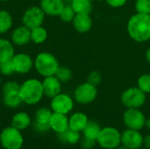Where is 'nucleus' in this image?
I'll use <instances>...</instances> for the list:
<instances>
[{
    "label": "nucleus",
    "instance_id": "1",
    "mask_svg": "<svg viewBox=\"0 0 150 149\" xmlns=\"http://www.w3.org/2000/svg\"><path fill=\"white\" fill-rule=\"evenodd\" d=\"M127 30L130 38L138 43L150 40V14L135 13L127 21Z\"/></svg>",
    "mask_w": 150,
    "mask_h": 149
},
{
    "label": "nucleus",
    "instance_id": "2",
    "mask_svg": "<svg viewBox=\"0 0 150 149\" xmlns=\"http://www.w3.org/2000/svg\"><path fill=\"white\" fill-rule=\"evenodd\" d=\"M19 96L23 104L35 105L44 97L42 82L36 78H30L20 84Z\"/></svg>",
    "mask_w": 150,
    "mask_h": 149
},
{
    "label": "nucleus",
    "instance_id": "3",
    "mask_svg": "<svg viewBox=\"0 0 150 149\" xmlns=\"http://www.w3.org/2000/svg\"><path fill=\"white\" fill-rule=\"evenodd\" d=\"M59 67V61L56 57L48 52H41L34 59V68L43 77L54 76Z\"/></svg>",
    "mask_w": 150,
    "mask_h": 149
},
{
    "label": "nucleus",
    "instance_id": "4",
    "mask_svg": "<svg viewBox=\"0 0 150 149\" xmlns=\"http://www.w3.org/2000/svg\"><path fill=\"white\" fill-rule=\"evenodd\" d=\"M97 144L103 149H116L121 146V133L112 126L101 128L97 138Z\"/></svg>",
    "mask_w": 150,
    "mask_h": 149
},
{
    "label": "nucleus",
    "instance_id": "5",
    "mask_svg": "<svg viewBox=\"0 0 150 149\" xmlns=\"http://www.w3.org/2000/svg\"><path fill=\"white\" fill-rule=\"evenodd\" d=\"M0 143L4 149L22 148L24 138L21 131L12 126L4 128L0 133Z\"/></svg>",
    "mask_w": 150,
    "mask_h": 149
},
{
    "label": "nucleus",
    "instance_id": "6",
    "mask_svg": "<svg viewBox=\"0 0 150 149\" xmlns=\"http://www.w3.org/2000/svg\"><path fill=\"white\" fill-rule=\"evenodd\" d=\"M19 88L20 84L15 81H8L3 85V103L6 107L15 109L23 104L19 96Z\"/></svg>",
    "mask_w": 150,
    "mask_h": 149
},
{
    "label": "nucleus",
    "instance_id": "7",
    "mask_svg": "<svg viewBox=\"0 0 150 149\" xmlns=\"http://www.w3.org/2000/svg\"><path fill=\"white\" fill-rule=\"evenodd\" d=\"M146 100V94L138 87H130L125 90L120 96V101L127 108H141L145 105Z\"/></svg>",
    "mask_w": 150,
    "mask_h": 149
},
{
    "label": "nucleus",
    "instance_id": "8",
    "mask_svg": "<svg viewBox=\"0 0 150 149\" xmlns=\"http://www.w3.org/2000/svg\"><path fill=\"white\" fill-rule=\"evenodd\" d=\"M74 100L79 105H89L94 102L98 97V89L96 86L85 82L78 85L74 90Z\"/></svg>",
    "mask_w": 150,
    "mask_h": 149
},
{
    "label": "nucleus",
    "instance_id": "9",
    "mask_svg": "<svg viewBox=\"0 0 150 149\" xmlns=\"http://www.w3.org/2000/svg\"><path fill=\"white\" fill-rule=\"evenodd\" d=\"M146 117L140 108H127L123 114V122L127 128L141 131L145 127Z\"/></svg>",
    "mask_w": 150,
    "mask_h": 149
},
{
    "label": "nucleus",
    "instance_id": "10",
    "mask_svg": "<svg viewBox=\"0 0 150 149\" xmlns=\"http://www.w3.org/2000/svg\"><path fill=\"white\" fill-rule=\"evenodd\" d=\"M45 16V12L40 6H31L25 11L22 16V22L29 29H33L42 25Z\"/></svg>",
    "mask_w": 150,
    "mask_h": 149
},
{
    "label": "nucleus",
    "instance_id": "11",
    "mask_svg": "<svg viewBox=\"0 0 150 149\" xmlns=\"http://www.w3.org/2000/svg\"><path fill=\"white\" fill-rule=\"evenodd\" d=\"M50 108L53 112L68 115L74 108V99L66 93H59L51 98Z\"/></svg>",
    "mask_w": 150,
    "mask_h": 149
},
{
    "label": "nucleus",
    "instance_id": "12",
    "mask_svg": "<svg viewBox=\"0 0 150 149\" xmlns=\"http://www.w3.org/2000/svg\"><path fill=\"white\" fill-rule=\"evenodd\" d=\"M144 137L138 130L127 128L121 133V146L128 149H137L143 147Z\"/></svg>",
    "mask_w": 150,
    "mask_h": 149
},
{
    "label": "nucleus",
    "instance_id": "13",
    "mask_svg": "<svg viewBox=\"0 0 150 149\" xmlns=\"http://www.w3.org/2000/svg\"><path fill=\"white\" fill-rule=\"evenodd\" d=\"M14 72L19 75H25L31 71L34 66V61L33 58L25 53L15 54L11 58Z\"/></svg>",
    "mask_w": 150,
    "mask_h": 149
},
{
    "label": "nucleus",
    "instance_id": "14",
    "mask_svg": "<svg viewBox=\"0 0 150 149\" xmlns=\"http://www.w3.org/2000/svg\"><path fill=\"white\" fill-rule=\"evenodd\" d=\"M42 86L44 96L48 98H53L62 92V82L55 76L44 77Z\"/></svg>",
    "mask_w": 150,
    "mask_h": 149
},
{
    "label": "nucleus",
    "instance_id": "15",
    "mask_svg": "<svg viewBox=\"0 0 150 149\" xmlns=\"http://www.w3.org/2000/svg\"><path fill=\"white\" fill-rule=\"evenodd\" d=\"M11 40L13 45L18 47L27 45L31 41V29L24 25L16 27L11 32Z\"/></svg>",
    "mask_w": 150,
    "mask_h": 149
},
{
    "label": "nucleus",
    "instance_id": "16",
    "mask_svg": "<svg viewBox=\"0 0 150 149\" xmlns=\"http://www.w3.org/2000/svg\"><path fill=\"white\" fill-rule=\"evenodd\" d=\"M49 125L52 131H54L56 134H60L69 128V118L66 114L53 112L49 121Z\"/></svg>",
    "mask_w": 150,
    "mask_h": 149
},
{
    "label": "nucleus",
    "instance_id": "17",
    "mask_svg": "<svg viewBox=\"0 0 150 149\" xmlns=\"http://www.w3.org/2000/svg\"><path fill=\"white\" fill-rule=\"evenodd\" d=\"M65 3L63 0H40V7L46 15L51 17H59Z\"/></svg>",
    "mask_w": 150,
    "mask_h": 149
},
{
    "label": "nucleus",
    "instance_id": "18",
    "mask_svg": "<svg viewBox=\"0 0 150 149\" xmlns=\"http://www.w3.org/2000/svg\"><path fill=\"white\" fill-rule=\"evenodd\" d=\"M75 30L80 33L88 32L92 27V18L90 14H76L72 20Z\"/></svg>",
    "mask_w": 150,
    "mask_h": 149
},
{
    "label": "nucleus",
    "instance_id": "19",
    "mask_svg": "<svg viewBox=\"0 0 150 149\" xmlns=\"http://www.w3.org/2000/svg\"><path fill=\"white\" fill-rule=\"evenodd\" d=\"M89 121L88 116L85 113L76 112L69 118V126L74 131L82 133Z\"/></svg>",
    "mask_w": 150,
    "mask_h": 149
},
{
    "label": "nucleus",
    "instance_id": "20",
    "mask_svg": "<svg viewBox=\"0 0 150 149\" xmlns=\"http://www.w3.org/2000/svg\"><path fill=\"white\" fill-rule=\"evenodd\" d=\"M32 119L29 114L25 112H18L15 113L11 119V126L17 128L19 131L27 129L32 125Z\"/></svg>",
    "mask_w": 150,
    "mask_h": 149
},
{
    "label": "nucleus",
    "instance_id": "21",
    "mask_svg": "<svg viewBox=\"0 0 150 149\" xmlns=\"http://www.w3.org/2000/svg\"><path fill=\"white\" fill-rule=\"evenodd\" d=\"M15 54L13 43L6 39L0 38V61L11 60Z\"/></svg>",
    "mask_w": 150,
    "mask_h": 149
},
{
    "label": "nucleus",
    "instance_id": "22",
    "mask_svg": "<svg viewBox=\"0 0 150 149\" xmlns=\"http://www.w3.org/2000/svg\"><path fill=\"white\" fill-rule=\"evenodd\" d=\"M57 136L59 141L64 144L76 145L79 141H81V133L74 131L70 128L67 129L65 132L60 134H57Z\"/></svg>",
    "mask_w": 150,
    "mask_h": 149
},
{
    "label": "nucleus",
    "instance_id": "23",
    "mask_svg": "<svg viewBox=\"0 0 150 149\" xmlns=\"http://www.w3.org/2000/svg\"><path fill=\"white\" fill-rule=\"evenodd\" d=\"M70 5L76 14H90L92 11V2L90 0H72Z\"/></svg>",
    "mask_w": 150,
    "mask_h": 149
},
{
    "label": "nucleus",
    "instance_id": "24",
    "mask_svg": "<svg viewBox=\"0 0 150 149\" xmlns=\"http://www.w3.org/2000/svg\"><path fill=\"white\" fill-rule=\"evenodd\" d=\"M13 25V18L11 13L5 10H0V34L9 32Z\"/></svg>",
    "mask_w": 150,
    "mask_h": 149
},
{
    "label": "nucleus",
    "instance_id": "25",
    "mask_svg": "<svg viewBox=\"0 0 150 149\" xmlns=\"http://www.w3.org/2000/svg\"><path fill=\"white\" fill-rule=\"evenodd\" d=\"M100 130H101V127L96 121L90 120L82 133H83V136L84 138L97 141V138H98V135Z\"/></svg>",
    "mask_w": 150,
    "mask_h": 149
},
{
    "label": "nucleus",
    "instance_id": "26",
    "mask_svg": "<svg viewBox=\"0 0 150 149\" xmlns=\"http://www.w3.org/2000/svg\"><path fill=\"white\" fill-rule=\"evenodd\" d=\"M47 31L42 25L31 29V40L35 44H42L47 39Z\"/></svg>",
    "mask_w": 150,
    "mask_h": 149
},
{
    "label": "nucleus",
    "instance_id": "27",
    "mask_svg": "<svg viewBox=\"0 0 150 149\" xmlns=\"http://www.w3.org/2000/svg\"><path fill=\"white\" fill-rule=\"evenodd\" d=\"M52 114L53 111L51 110V108L49 109L47 107H40L35 112L34 121L43 124H49Z\"/></svg>",
    "mask_w": 150,
    "mask_h": 149
},
{
    "label": "nucleus",
    "instance_id": "28",
    "mask_svg": "<svg viewBox=\"0 0 150 149\" xmlns=\"http://www.w3.org/2000/svg\"><path fill=\"white\" fill-rule=\"evenodd\" d=\"M75 15H76V12L74 11L72 6L70 4H65L62 11H61L59 15V18H61L62 22L69 23V22H72L73 18H75Z\"/></svg>",
    "mask_w": 150,
    "mask_h": 149
},
{
    "label": "nucleus",
    "instance_id": "29",
    "mask_svg": "<svg viewBox=\"0 0 150 149\" xmlns=\"http://www.w3.org/2000/svg\"><path fill=\"white\" fill-rule=\"evenodd\" d=\"M62 83H67L73 77V73L70 68L67 67H59L54 75Z\"/></svg>",
    "mask_w": 150,
    "mask_h": 149
},
{
    "label": "nucleus",
    "instance_id": "30",
    "mask_svg": "<svg viewBox=\"0 0 150 149\" xmlns=\"http://www.w3.org/2000/svg\"><path fill=\"white\" fill-rule=\"evenodd\" d=\"M137 87L145 94L150 93V75L143 74L137 80Z\"/></svg>",
    "mask_w": 150,
    "mask_h": 149
},
{
    "label": "nucleus",
    "instance_id": "31",
    "mask_svg": "<svg viewBox=\"0 0 150 149\" xmlns=\"http://www.w3.org/2000/svg\"><path fill=\"white\" fill-rule=\"evenodd\" d=\"M134 8L137 13L150 14V0H136Z\"/></svg>",
    "mask_w": 150,
    "mask_h": 149
},
{
    "label": "nucleus",
    "instance_id": "32",
    "mask_svg": "<svg viewBox=\"0 0 150 149\" xmlns=\"http://www.w3.org/2000/svg\"><path fill=\"white\" fill-rule=\"evenodd\" d=\"M87 83L94 85V86H98L102 82V76L100 74L99 71L98 70H92L89 73L88 76H87Z\"/></svg>",
    "mask_w": 150,
    "mask_h": 149
},
{
    "label": "nucleus",
    "instance_id": "33",
    "mask_svg": "<svg viewBox=\"0 0 150 149\" xmlns=\"http://www.w3.org/2000/svg\"><path fill=\"white\" fill-rule=\"evenodd\" d=\"M14 72L13 69V65L11 62V60L4 61H0V74L4 76H11Z\"/></svg>",
    "mask_w": 150,
    "mask_h": 149
},
{
    "label": "nucleus",
    "instance_id": "34",
    "mask_svg": "<svg viewBox=\"0 0 150 149\" xmlns=\"http://www.w3.org/2000/svg\"><path fill=\"white\" fill-rule=\"evenodd\" d=\"M32 126L33 127V130L39 133H46L51 130L49 124H43V123H39V122L33 121L32 123Z\"/></svg>",
    "mask_w": 150,
    "mask_h": 149
},
{
    "label": "nucleus",
    "instance_id": "35",
    "mask_svg": "<svg viewBox=\"0 0 150 149\" xmlns=\"http://www.w3.org/2000/svg\"><path fill=\"white\" fill-rule=\"evenodd\" d=\"M97 144L96 141H92L90 139H86L84 137H83V139H81V146L82 148L84 149H91L95 147V145Z\"/></svg>",
    "mask_w": 150,
    "mask_h": 149
},
{
    "label": "nucleus",
    "instance_id": "36",
    "mask_svg": "<svg viewBox=\"0 0 150 149\" xmlns=\"http://www.w3.org/2000/svg\"><path fill=\"white\" fill-rule=\"evenodd\" d=\"M106 4L112 8H120L124 6L127 0H105Z\"/></svg>",
    "mask_w": 150,
    "mask_h": 149
},
{
    "label": "nucleus",
    "instance_id": "37",
    "mask_svg": "<svg viewBox=\"0 0 150 149\" xmlns=\"http://www.w3.org/2000/svg\"><path fill=\"white\" fill-rule=\"evenodd\" d=\"M143 146L146 149H150V133L144 137Z\"/></svg>",
    "mask_w": 150,
    "mask_h": 149
},
{
    "label": "nucleus",
    "instance_id": "38",
    "mask_svg": "<svg viewBox=\"0 0 150 149\" xmlns=\"http://www.w3.org/2000/svg\"><path fill=\"white\" fill-rule=\"evenodd\" d=\"M145 56H146V60L148 61V62L150 64V47L147 49L146 54H145Z\"/></svg>",
    "mask_w": 150,
    "mask_h": 149
},
{
    "label": "nucleus",
    "instance_id": "39",
    "mask_svg": "<svg viewBox=\"0 0 150 149\" xmlns=\"http://www.w3.org/2000/svg\"><path fill=\"white\" fill-rule=\"evenodd\" d=\"M145 126L149 129L150 131V117L149 118H148L147 119H146V124H145Z\"/></svg>",
    "mask_w": 150,
    "mask_h": 149
},
{
    "label": "nucleus",
    "instance_id": "40",
    "mask_svg": "<svg viewBox=\"0 0 150 149\" xmlns=\"http://www.w3.org/2000/svg\"><path fill=\"white\" fill-rule=\"evenodd\" d=\"M116 149H128V148H125V147H123V146H120L119 148H117Z\"/></svg>",
    "mask_w": 150,
    "mask_h": 149
},
{
    "label": "nucleus",
    "instance_id": "41",
    "mask_svg": "<svg viewBox=\"0 0 150 149\" xmlns=\"http://www.w3.org/2000/svg\"><path fill=\"white\" fill-rule=\"evenodd\" d=\"M0 1H2V2H6V1H9V0H0Z\"/></svg>",
    "mask_w": 150,
    "mask_h": 149
},
{
    "label": "nucleus",
    "instance_id": "42",
    "mask_svg": "<svg viewBox=\"0 0 150 149\" xmlns=\"http://www.w3.org/2000/svg\"><path fill=\"white\" fill-rule=\"evenodd\" d=\"M137 149H146V148H137Z\"/></svg>",
    "mask_w": 150,
    "mask_h": 149
},
{
    "label": "nucleus",
    "instance_id": "43",
    "mask_svg": "<svg viewBox=\"0 0 150 149\" xmlns=\"http://www.w3.org/2000/svg\"><path fill=\"white\" fill-rule=\"evenodd\" d=\"M0 85H1V77H0Z\"/></svg>",
    "mask_w": 150,
    "mask_h": 149
},
{
    "label": "nucleus",
    "instance_id": "44",
    "mask_svg": "<svg viewBox=\"0 0 150 149\" xmlns=\"http://www.w3.org/2000/svg\"><path fill=\"white\" fill-rule=\"evenodd\" d=\"M90 1H91V2H92V1H94V0H90Z\"/></svg>",
    "mask_w": 150,
    "mask_h": 149
},
{
    "label": "nucleus",
    "instance_id": "45",
    "mask_svg": "<svg viewBox=\"0 0 150 149\" xmlns=\"http://www.w3.org/2000/svg\"><path fill=\"white\" fill-rule=\"evenodd\" d=\"M20 149H22V148H20Z\"/></svg>",
    "mask_w": 150,
    "mask_h": 149
}]
</instances>
